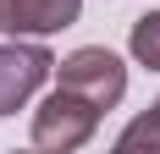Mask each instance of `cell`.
<instances>
[{"mask_svg": "<svg viewBox=\"0 0 160 154\" xmlns=\"http://www.w3.org/2000/svg\"><path fill=\"white\" fill-rule=\"evenodd\" d=\"M99 116H105V110H99L94 99H83V94H72V88L55 83V94H44V105L33 110V149H50V154L83 149V143L94 138Z\"/></svg>", "mask_w": 160, "mask_h": 154, "instance_id": "1", "label": "cell"}, {"mask_svg": "<svg viewBox=\"0 0 160 154\" xmlns=\"http://www.w3.org/2000/svg\"><path fill=\"white\" fill-rule=\"evenodd\" d=\"M55 77H61V88L83 94V99H94L99 110H116L122 99H127V66H122V55L105 44H83L72 50L66 61H55Z\"/></svg>", "mask_w": 160, "mask_h": 154, "instance_id": "2", "label": "cell"}, {"mask_svg": "<svg viewBox=\"0 0 160 154\" xmlns=\"http://www.w3.org/2000/svg\"><path fill=\"white\" fill-rule=\"evenodd\" d=\"M55 72V55L44 44H0V116H17Z\"/></svg>", "mask_w": 160, "mask_h": 154, "instance_id": "3", "label": "cell"}, {"mask_svg": "<svg viewBox=\"0 0 160 154\" xmlns=\"http://www.w3.org/2000/svg\"><path fill=\"white\" fill-rule=\"evenodd\" d=\"M83 17V0H0V33L11 39H50Z\"/></svg>", "mask_w": 160, "mask_h": 154, "instance_id": "4", "label": "cell"}, {"mask_svg": "<svg viewBox=\"0 0 160 154\" xmlns=\"http://www.w3.org/2000/svg\"><path fill=\"white\" fill-rule=\"evenodd\" d=\"M127 50H132V61H138V66L160 72V11H149V17H138V22H132Z\"/></svg>", "mask_w": 160, "mask_h": 154, "instance_id": "5", "label": "cell"}, {"mask_svg": "<svg viewBox=\"0 0 160 154\" xmlns=\"http://www.w3.org/2000/svg\"><path fill=\"white\" fill-rule=\"evenodd\" d=\"M116 149H160V105L149 110V116H138V121H127V127H122Z\"/></svg>", "mask_w": 160, "mask_h": 154, "instance_id": "6", "label": "cell"}, {"mask_svg": "<svg viewBox=\"0 0 160 154\" xmlns=\"http://www.w3.org/2000/svg\"><path fill=\"white\" fill-rule=\"evenodd\" d=\"M155 105H160V99H155Z\"/></svg>", "mask_w": 160, "mask_h": 154, "instance_id": "7", "label": "cell"}]
</instances>
